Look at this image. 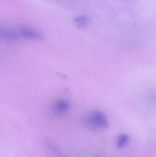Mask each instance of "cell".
I'll return each instance as SVG.
<instances>
[{
	"label": "cell",
	"mask_w": 156,
	"mask_h": 157,
	"mask_svg": "<svg viewBox=\"0 0 156 157\" xmlns=\"http://www.w3.org/2000/svg\"><path fill=\"white\" fill-rule=\"evenodd\" d=\"M89 127L94 129H104L109 127L108 118L105 113L98 110L89 113L85 118Z\"/></svg>",
	"instance_id": "cell-1"
},
{
	"label": "cell",
	"mask_w": 156,
	"mask_h": 157,
	"mask_svg": "<svg viewBox=\"0 0 156 157\" xmlns=\"http://www.w3.org/2000/svg\"><path fill=\"white\" fill-rule=\"evenodd\" d=\"M20 35L24 38L31 40L40 41L44 39V36L42 34L30 29H22L20 31Z\"/></svg>",
	"instance_id": "cell-2"
},
{
	"label": "cell",
	"mask_w": 156,
	"mask_h": 157,
	"mask_svg": "<svg viewBox=\"0 0 156 157\" xmlns=\"http://www.w3.org/2000/svg\"><path fill=\"white\" fill-rule=\"evenodd\" d=\"M0 38L4 41H14L19 39L20 35L13 30L1 28L0 29Z\"/></svg>",
	"instance_id": "cell-3"
},
{
	"label": "cell",
	"mask_w": 156,
	"mask_h": 157,
	"mask_svg": "<svg viewBox=\"0 0 156 157\" xmlns=\"http://www.w3.org/2000/svg\"><path fill=\"white\" fill-rule=\"evenodd\" d=\"M70 108V104L66 100H60L56 101L53 105L52 109L56 114H62L68 111Z\"/></svg>",
	"instance_id": "cell-4"
},
{
	"label": "cell",
	"mask_w": 156,
	"mask_h": 157,
	"mask_svg": "<svg viewBox=\"0 0 156 157\" xmlns=\"http://www.w3.org/2000/svg\"><path fill=\"white\" fill-rule=\"evenodd\" d=\"M73 21L78 27L83 29L89 25L90 19L87 15H82L75 17L73 19Z\"/></svg>",
	"instance_id": "cell-5"
},
{
	"label": "cell",
	"mask_w": 156,
	"mask_h": 157,
	"mask_svg": "<svg viewBox=\"0 0 156 157\" xmlns=\"http://www.w3.org/2000/svg\"><path fill=\"white\" fill-rule=\"evenodd\" d=\"M129 136L126 134H122L118 136L117 139V146L118 148H122L125 147L129 143Z\"/></svg>",
	"instance_id": "cell-6"
}]
</instances>
